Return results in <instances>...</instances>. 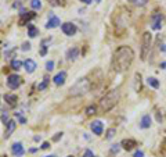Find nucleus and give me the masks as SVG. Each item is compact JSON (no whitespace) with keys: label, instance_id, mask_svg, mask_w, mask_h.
Instances as JSON below:
<instances>
[{"label":"nucleus","instance_id":"nucleus-10","mask_svg":"<svg viewBox=\"0 0 166 157\" xmlns=\"http://www.w3.org/2000/svg\"><path fill=\"white\" fill-rule=\"evenodd\" d=\"M11 150H12V154H14V156H17V157L24 156V153H25L24 146H22L21 142H15L14 145L11 146Z\"/></svg>","mask_w":166,"mask_h":157},{"label":"nucleus","instance_id":"nucleus-36","mask_svg":"<svg viewBox=\"0 0 166 157\" xmlns=\"http://www.w3.org/2000/svg\"><path fill=\"white\" fill-rule=\"evenodd\" d=\"M48 148H50V145H48L47 142H44V143L42 145V149H44V150H46V149H48Z\"/></svg>","mask_w":166,"mask_h":157},{"label":"nucleus","instance_id":"nucleus-23","mask_svg":"<svg viewBox=\"0 0 166 157\" xmlns=\"http://www.w3.org/2000/svg\"><path fill=\"white\" fill-rule=\"evenodd\" d=\"M21 65H22V63L19 60H12L11 61V68L15 69V71H18V69L21 68Z\"/></svg>","mask_w":166,"mask_h":157},{"label":"nucleus","instance_id":"nucleus-30","mask_svg":"<svg viewBox=\"0 0 166 157\" xmlns=\"http://www.w3.org/2000/svg\"><path fill=\"white\" fill-rule=\"evenodd\" d=\"M119 146H121V145H112V148H111V154L118 153V151H119V149H121V148H119Z\"/></svg>","mask_w":166,"mask_h":157},{"label":"nucleus","instance_id":"nucleus-21","mask_svg":"<svg viewBox=\"0 0 166 157\" xmlns=\"http://www.w3.org/2000/svg\"><path fill=\"white\" fill-rule=\"evenodd\" d=\"M17 96H15V95H6V102L9 103L10 106L11 107H14L15 104H17Z\"/></svg>","mask_w":166,"mask_h":157},{"label":"nucleus","instance_id":"nucleus-7","mask_svg":"<svg viewBox=\"0 0 166 157\" xmlns=\"http://www.w3.org/2000/svg\"><path fill=\"white\" fill-rule=\"evenodd\" d=\"M7 85H9L10 89H17L19 85H21V78H19L17 74L9 75V78H7Z\"/></svg>","mask_w":166,"mask_h":157},{"label":"nucleus","instance_id":"nucleus-40","mask_svg":"<svg viewBox=\"0 0 166 157\" xmlns=\"http://www.w3.org/2000/svg\"><path fill=\"white\" fill-rule=\"evenodd\" d=\"M44 157H57V156H54V154H51V156H44Z\"/></svg>","mask_w":166,"mask_h":157},{"label":"nucleus","instance_id":"nucleus-20","mask_svg":"<svg viewBox=\"0 0 166 157\" xmlns=\"http://www.w3.org/2000/svg\"><path fill=\"white\" fill-rule=\"evenodd\" d=\"M37 33H39V29H37L35 25H32V24L28 25V35H29L30 38H35Z\"/></svg>","mask_w":166,"mask_h":157},{"label":"nucleus","instance_id":"nucleus-11","mask_svg":"<svg viewBox=\"0 0 166 157\" xmlns=\"http://www.w3.org/2000/svg\"><path fill=\"white\" fill-rule=\"evenodd\" d=\"M90 128L96 135H101V133H103V129H104L103 122H101V121H93V122L90 124Z\"/></svg>","mask_w":166,"mask_h":157},{"label":"nucleus","instance_id":"nucleus-17","mask_svg":"<svg viewBox=\"0 0 166 157\" xmlns=\"http://www.w3.org/2000/svg\"><path fill=\"white\" fill-rule=\"evenodd\" d=\"M140 127L143 128V129H147V128L151 127V117H150V114H145L144 117L141 118V122H140Z\"/></svg>","mask_w":166,"mask_h":157},{"label":"nucleus","instance_id":"nucleus-41","mask_svg":"<svg viewBox=\"0 0 166 157\" xmlns=\"http://www.w3.org/2000/svg\"><path fill=\"white\" fill-rule=\"evenodd\" d=\"M68 157H73V156H68Z\"/></svg>","mask_w":166,"mask_h":157},{"label":"nucleus","instance_id":"nucleus-12","mask_svg":"<svg viewBox=\"0 0 166 157\" xmlns=\"http://www.w3.org/2000/svg\"><path fill=\"white\" fill-rule=\"evenodd\" d=\"M137 145V142L136 140H134V139H123V140H122V143H121V146H123V149L125 150H132L133 148H134V146Z\"/></svg>","mask_w":166,"mask_h":157},{"label":"nucleus","instance_id":"nucleus-22","mask_svg":"<svg viewBox=\"0 0 166 157\" xmlns=\"http://www.w3.org/2000/svg\"><path fill=\"white\" fill-rule=\"evenodd\" d=\"M30 7H32L33 10H40L42 9V2H40V0H32V2H30Z\"/></svg>","mask_w":166,"mask_h":157},{"label":"nucleus","instance_id":"nucleus-18","mask_svg":"<svg viewBox=\"0 0 166 157\" xmlns=\"http://www.w3.org/2000/svg\"><path fill=\"white\" fill-rule=\"evenodd\" d=\"M147 84L150 85V86H152L154 89L159 88V81H158L157 78H154V77H148V78H147Z\"/></svg>","mask_w":166,"mask_h":157},{"label":"nucleus","instance_id":"nucleus-2","mask_svg":"<svg viewBox=\"0 0 166 157\" xmlns=\"http://www.w3.org/2000/svg\"><path fill=\"white\" fill-rule=\"evenodd\" d=\"M119 97H121L119 91H116V89L109 91L103 99L100 100V110H101L103 113H107V111H109V110H112L116 104H118Z\"/></svg>","mask_w":166,"mask_h":157},{"label":"nucleus","instance_id":"nucleus-35","mask_svg":"<svg viewBox=\"0 0 166 157\" xmlns=\"http://www.w3.org/2000/svg\"><path fill=\"white\" fill-rule=\"evenodd\" d=\"M85 157H94V154L91 153V150H86V153H85Z\"/></svg>","mask_w":166,"mask_h":157},{"label":"nucleus","instance_id":"nucleus-15","mask_svg":"<svg viewBox=\"0 0 166 157\" xmlns=\"http://www.w3.org/2000/svg\"><path fill=\"white\" fill-rule=\"evenodd\" d=\"M78 56H79V49L78 47H72L66 51V57H68V60H71V61H75L76 58H78Z\"/></svg>","mask_w":166,"mask_h":157},{"label":"nucleus","instance_id":"nucleus-9","mask_svg":"<svg viewBox=\"0 0 166 157\" xmlns=\"http://www.w3.org/2000/svg\"><path fill=\"white\" fill-rule=\"evenodd\" d=\"M15 128H17V122H15L14 120H10L9 122L6 124V132H4V138L9 139L10 136H11V133L15 131Z\"/></svg>","mask_w":166,"mask_h":157},{"label":"nucleus","instance_id":"nucleus-24","mask_svg":"<svg viewBox=\"0 0 166 157\" xmlns=\"http://www.w3.org/2000/svg\"><path fill=\"white\" fill-rule=\"evenodd\" d=\"M50 40H51V39H44V40L42 42V50H40V54H42V56L46 54V51H47V46H46V45H47Z\"/></svg>","mask_w":166,"mask_h":157},{"label":"nucleus","instance_id":"nucleus-32","mask_svg":"<svg viewBox=\"0 0 166 157\" xmlns=\"http://www.w3.org/2000/svg\"><path fill=\"white\" fill-rule=\"evenodd\" d=\"M21 49H22L24 51H25V50H29V49H30V43H26V42H25L24 45H22V47H21Z\"/></svg>","mask_w":166,"mask_h":157},{"label":"nucleus","instance_id":"nucleus-42","mask_svg":"<svg viewBox=\"0 0 166 157\" xmlns=\"http://www.w3.org/2000/svg\"><path fill=\"white\" fill-rule=\"evenodd\" d=\"M96 157H97V156H96Z\"/></svg>","mask_w":166,"mask_h":157},{"label":"nucleus","instance_id":"nucleus-33","mask_svg":"<svg viewBox=\"0 0 166 157\" xmlns=\"http://www.w3.org/2000/svg\"><path fill=\"white\" fill-rule=\"evenodd\" d=\"M133 157H144V153H143L141 150H137L136 153H134V156Z\"/></svg>","mask_w":166,"mask_h":157},{"label":"nucleus","instance_id":"nucleus-37","mask_svg":"<svg viewBox=\"0 0 166 157\" xmlns=\"http://www.w3.org/2000/svg\"><path fill=\"white\" fill-rule=\"evenodd\" d=\"M18 120H19V122H21V124H25V118H24V117H21L19 114H18Z\"/></svg>","mask_w":166,"mask_h":157},{"label":"nucleus","instance_id":"nucleus-34","mask_svg":"<svg viewBox=\"0 0 166 157\" xmlns=\"http://www.w3.org/2000/svg\"><path fill=\"white\" fill-rule=\"evenodd\" d=\"M61 136H62V132H58V133H55V136H54V138H53V140H58V139H60Z\"/></svg>","mask_w":166,"mask_h":157},{"label":"nucleus","instance_id":"nucleus-26","mask_svg":"<svg viewBox=\"0 0 166 157\" xmlns=\"http://www.w3.org/2000/svg\"><path fill=\"white\" fill-rule=\"evenodd\" d=\"M115 132H116V131H115L114 128L108 129V131H107V133H105V138L107 139H112V138H114V135H115Z\"/></svg>","mask_w":166,"mask_h":157},{"label":"nucleus","instance_id":"nucleus-3","mask_svg":"<svg viewBox=\"0 0 166 157\" xmlns=\"http://www.w3.org/2000/svg\"><path fill=\"white\" fill-rule=\"evenodd\" d=\"M90 89V81L87 78H82L79 81H76L75 84L71 86L69 93L72 96H79V95H83Z\"/></svg>","mask_w":166,"mask_h":157},{"label":"nucleus","instance_id":"nucleus-1","mask_svg":"<svg viewBox=\"0 0 166 157\" xmlns=\"http://www.w3.org/2000/svg\"><path fill=\"white\" fill-rule=\"evenodd\" d=\"M133 58H134V51L129 46H119L114 53L112 57V68L116 73H123L127 71L132 65Z\"/></svg>","mask_w":166,"mask_h":157},{"label":"nucleus","instance_id":"nucleus-16","mask_svg":"<svg viewBox=\"0 0 166 157\" xmlns=\"http://www.w3.org/2000/svg\"><path fill=\"white\" fill-rule=\"evenodd\" d=\"M35 17V14L33 13H25V11H22L21 13V18H19V25H25V24H28V21H29L30 18H33Z\"/></svg>","mask_w":166,"mask_h":157},{"label":"nucleus","instance_id":"nucleus-8","mask_svg":"<svg viewBox=\"0 0 166 157\" xmlns=\"http://www.w3.org/2000/svg\"><path fill=\"white\" fill-rule=\"evenodd\" d=\"M58 25H60V18H58L57 15H54V14L48 15V21L46 24V28L47 29H53V28H57Z\"/></svg>","mask_w":166,"mask_h":157},{"label":"nucleus","instance_id":"nucleus-39","mask_svg":"<svg viewBox=\"0 0 166 157\" xmlns=\"http://www.w3.org/2000/svg\"><path fill=\"white\" fill-rule=\"evenodd\" d=\"M161 67H162V68H166V63H162L161 64Z\"/></svg>","mask_w":166,"mask_h":157},{"label":"nucleus","instance_id":"nucleus-27","mask_svg":"<svg viewBox=\"0 0 166 157\" xmlns=\"http://www.w3.org/2000/svg\"><path fill=\"white\" fill-rule=\"evenodd\" d=\"M129 2H132L133 4H137V6H144V4H147L148 0H129Z\"/></svg>","mask_w":166,"mask_h":157},{"label":"nucleus","instance_id":"nucleus-31","mask_svg":"<svg viewBox=\"0 0 166 157\" xmlns=\"http://www.w3.org/2000/svg\"><path fill=\"white\" fill-rule=\"evenodd\" d=\"M2 121H3V122H9V115H7V113L6 111H4L3 113V115H2Z\"/></svg>","mask_w":166,"mask_h":157},{"label":"nucleus","instance_id":"nucleus-14","mask_svg":"<svg viewBox=\"0 0 166 157\" xmlns=\"http://www.w3.org/2000/svg\"><path fill=\"white\" fill-rule=\"evenodd\" d=\"M24 65H25V69H26V73H28V74H32L33 71L36 69V63H35L33 60H30V58L25 60Z\"/></svg>","mask_w":166,"mask_h":157},{"label":"nucleus","instance_id":"nucleus-5","mask_svg":"<svg viewBox=\"0 0 166 157\" xmlns=\"http://www.w3.org/2000/svg\"><path fill=\"white\" fill-rule=\"evenodd\" d=\"M163 25V17L161 13H155L152 14V18H151V28L154 31H159Z\"/></svg>","mask_w":166,"mask_h":157},{"label":"nucleus","instance_id":"nucleus-29","mask_svg":"<svg viewBox=\"0 0 166 157\" xmlns=\"http://www.w3.org/2000/svg\"><path fill=\"white\" fill-rule=\"evenodd\" d=\"M96 113V107L94 106H89L87 109H86V114L87 115H91V114H94Z\"/></svg>","mask_w":166,"mask_h":157},{"label":"nucleus","instance_id":"nucleus-25","mask_svg":"<svg viewBox=\"0 0 166 157\" xmlns=\"http://www.w3.org/2000/svg\"><path fill=\"white\" fill-rule=\"evenodd\" d=\"M47 84H48V77H44V78H43V82L39 84V86H37L39 91H44V89L47 88Z\"/></svg>","mask_w":166,"mask_h":157},{"label":"nucleus","instance_id":"nucleus-13","mask_svg":"<svg viewBox=\"0 0 166 157\" xmlns=\"http://www.w3.org/2000/svg\"><path fill=\"white\" fill-rule=\"evenodd\" d=\"M65 78H66V73L65 71H60V73L57 74V75L53 78V82H54L55 85H64V82H65Z\"/></svg>","mask_w":166,"mask_h":157},{"label":"nucleus","instance_id":"nucleus-19","mask_svg":"<svg viewBox=\"0 0 166 157\" xmlns=\"http://www.w3.org/2000/svg\"><path fill=\"white\" fill-rule=\"evenodd\" d=\"M134 91L136 92L141 91V77H140V74L134 75Z\"/></svg>","mask_w":166,"mask_h":157},{"label":"nucleus","instance_id":"nucleus-6","mask_svg":"<svg viewBox=\"0 0 166 157\" xmlns=\"http://www.w3.org/2000/svg\"><path fill=\"white\" fill-rule=\"evenodd\" d=\"M61 29H62V32L65 33L66 36H73L76 33V25L72 24V22H65V24L61 25Z\"/></svg>","mask_w":166,"mask_h":157},{"label":"nucleus","instance_id":"nucleus-4","mask_svg":"<svg viewBox=\"0 0 166 157\" xmlns=\"http://www.w3.org/2000/svg\"><path fill=\"white\" fill-rule=\"evenodd\" d=\"M151 42H152V35L150 32H144L141 38V60H145L147 56L150 54V49H151Z\"/></svg>","mask_w":166,"mask_h":157},{"label":"nucleus","instance_id":"nucleus-38","mask_svg":"<svg viewBox=\"0 0 166 157\" xmlns=\"http://www.w3.org/2000/svg\"><path fill=\"white\" fill-rule=\"evenodd\" d=\"M80 2H83V3H86V4H90L91 3V0H80Z\"/></svg>","mask_w":166,"mask_h":157},{"label":"nucleus","instance_id":"nucleus-28","mask_svg":"<svg viewBox=\"0 0 166 157\" xmlns=\"http://www.w3.org/2000/svg\"><path fill=\"white\" fill-rule=\"evenodd\" d=\"M46 69H47V71H53V69H54V61H47V63H46Z\"/></svg>","mask_w":166,"mask_h":157}]
</instances>
